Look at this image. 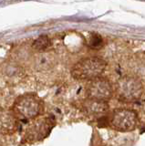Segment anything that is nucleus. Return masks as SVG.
I'll use <instances>...</instances> for the list:
<instances>
[{"mask_svg":"<svg viewBox=\"0 0 145 146\" xmlns=\"http://www.w3.org/2000/svg\"><path fill=\"white\" fill-rule=\"evenodd\" d=\"M87 94L89 99L107 102L113 94V88L107 79L99 77L90 81L87 89Z\"/></svg>","mask_w":145,"mask_h":146,"instance_id":"nucleus-5","label":"nucleus"},{"mask_svg":"<svg viewBox=\"0 0 145 146\" xmlns=\"http://www.w3.org/2000/svg\"><path fill=\"white\" fill-rule=\"evenodd\" d=\"M54 63H55V58H54V56H52L49 53L43 52L37 57L35 66L39 70H45L53 67Z\"/></svg>","mask_w":145,"mask_h":146,"instance_id":"nucleus-8","label":"nucleus"},{"mask_svg":"<svg viewBox=\"0 0 145 146\" xmlns=\"http://www.w3.org/2000/svg\"><path fill=\"white\" fill-rule=\"evenodd\" d=\"M83 109L85 112L89 115H101L107 112L109 105L106 102L88 99L83 103Z\"/></svg>","mask_w":145,"mask_h":146,"instance_id":"nucleus-6","label":"nucleus"},{"mask_svg":"<svg viewBox=\"0 0 145 146\" xmlns=\"http://www.w3.org/2000/svg\"><path fill=\"white\" fill-rule=\"evenodd\" d=\"M117 93L123 102H133L139 99L142 93V82L134 77L122 78L117 83Z\"/></svg>","mask_w":145,"mask_h":146,"instance_id":"nucleus-3","label":"nucleus"},{"mask_svg":"<svg viewBox=\"0 0 145 146\" xmlns=\"http://www.w3.org/2000/svg\"><path fill=\"white\" fill-rule=\"evenodd\" d=\"M43 110V102L36 94H23L14 103L13 111L22 120H32L38 117Z\"/></svg>","mask_w":145,"mask_h":146,"instance_id":"nucleus-2","label":"nucleus"},{"mask_svg":"<svg viewBox=\"0 0 145 146\" xmlns=\"http://www.w3.org/2000/svg\"><path fill=\"white\" fill-rule=\"evenodd\" d=\"M137 114L132 110L121 108L115 110L111 119V124L115 130L120 131H130L137 125Z\"/></svg>","mask_w":145,"mask_h":146,"instance_id":"nucleus-4","label":"nucleus"},{"mask_svg":"<svg viewBox=\"0 0 145 146\" xmlns=\"http://www.w3.org/2000/svg\"><path fill=\"white\" fill-rule=\"evenodd\" d=\"M16 129V120L13 114L7 111H0V132L11 133Z\"/></svg>","mask_w":145,"mask_h":146,"instance_id":"nucleus-7","label":"nucleus"},{"mask_svg":"<svg viewBox=\"0 0 145 146\" xmlns=\"http://www.w3.org/2000/svg\"><path fill=\"white\" fill-rule=\"evenodd\" d=\"M107 66L106 61L98 57L80 59L73 66L71 75L78 80H93L99 78Z\"/></svg>","mask_w":145,"mask_h":146,"instance_id":"nucleus-1","label":"nucleus"},{"mask_svg":"<svg viewBox=\"0 0 145 146\" xmlns=\"http://www.w3.org/2000/svg\"><path fill=\"white\" fill-rule=\"evenodd\" d=\"M89 44L92 48H99L102 45V38L99 35H93L91 36Z\"/></svg>","mask_w":145,"mask_h":146,"instance_id":"nucleus-10","label":"nucleus"},{"mask_svg":"<svg viewBox=\"0 0 145 146\" xmlns=\"http://www.w3.org/2000/svg\"><path fill=\"white\" fill-rule=\"evenodd\" d=\"M51 45L50 38L48 36H39L38 38L33 42V48L40 52H44L47 48H48Z\"/></svg>","mask_w":145,"mask_h":146,"instance_id":"nucleus-9","label":"nucleus"}]
</instances>
